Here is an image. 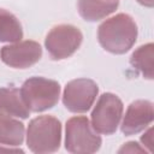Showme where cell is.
<instances>
[{"label": "cell", "mask_w": 154, "mask_h": 154, "mask_svg": "<svg viewBox=\"0 0 154 154\" xmlns=\"http://www.w3.org/2000/svg\"><path fill=\"white\" fill-rule=\"evenodd\" d=\"M137 25L128 13H118L103 20L97 28L100 46L112 54L129 52L137 40Z\"/></svg>", "instance_id": "cell-1"}, {"label": "cell", "mask_w": 154, "mask_h": 154, "mask_svg": "<svg viewBox=\"0 0 154 154\" xmlns=\"http://www.w3.org/2000/svg\"><path fill=\"white\" fill-rule=\"evenodd\" d=\"M61 144V123L53 116H38L26 129V146L36 154L54 153Z\"/></svg>", "instance_id": "cell-2"}, {"label": "cell", "mask_w": 154, "mask_h": 154, "mask_svg": "<svg viewBox=\"0 0 154 154\" xmlns=\"http://www.w3.org/2000/svg\"><path fill=\"white\" fill-rule=\"evenodd\" d=\"M22 99L30 112H45L53 108L60 97V84L45 77H30L19 89Z\"/></svg>", "instance_id": "cell-3"}, {"label": "cell", "mask_w": 154, "mask_h": 154, "mask_svg": "<svg viewBox=\"0 0 154 154\" xmlns=\"http://www.w3.org/2000/svg\"><path fill=\"white\" fill-rule=\"evenodd\" d=\"M102 140L84 116L70 118L65 124V149L72 154H91L100 149Z\"/></svg>", "instance_id": "cell-4"}, {"label": "cell", "mask_w": 154, "mask_h": 154, "mask_svg": "<svg viewBox=\"0 0 154 154\" xmlns=\"http://www.w3.org/2000/svg\"><path fill=\"white\" fill-rule=\"evenodd\" d=\"M123 101L112 93H103L91 111V126L97 134L112 135L117 131L123 117Z\"/></svg>", "instance_id": "cell-5"}, {"label": "cell", "mask_w": 154, "mask_h": 154, "mask_svg": "<svg viewBox=\"0 0 154 154\" xmlns=\"http://www.w3.org/2000/svg\"><path fill=\"white\" fill-rule=\"evenodd\" d=\"M82 31L71 24L53 26L45 38V47L52 60H63L71 57L82 45Z\"/></svg>", "instance_id": "cell-6"}, {"label": "cell", "mask_w": 154, "mask_h": 154, "mask_svg": "<svg viewBox=\"0 0 154 154\" xmlns=\"http://www.w3.org/2000/svg\"><path fill=\"white\" fill-rule=\"evenodd\" d=\"M99 87L90 78H77L66 83L63 93V105L72 113H85L94 105Z\"/></svg>", "instance_id": "cell-7"}, {"label": "cell", "mask_w": 154, "mask_h": 154, "mask_svg": "<svg viewBox=\"0 0 154 154\" xmlns=\"http://www.w3.org/2000/svg\"><path fill=\"white\" fill-rule=\"evenodd\" d=\"M42 57V48L32 40L18 41L6 45L0 49V58L4 64L13 69H28L35 65Z\"/></svg>", "instance_id": "cell-8"}, {"label": "cell", "mask_w": 154, "mask_h": 154, "mask_svg": "<svg viewBox=\"0 0 154 154\" xmlns=\"http://www.w3.org/2000/svg\"><path fill=\"white\" fill-rule=\"evenodd\" d=\"M153 119V102L149 100H135L128 106L120 124V130L125 136L136 135L147 129Z\"/></svg>", "instance_id": "cell-9"}, {"label": "cell", "mask_w": 154, "mask_h": 154, "mask_svg": "<svg viewBox=\"0 0 154 154\" xmlns=\"http://www.w3.org/2000/svg\"><path fill=\"white\" fill-rule=\"evenodd\" d=\"M30 111L25 106L20 91L13 87L0 88V116L26 119Z\"/></svg>", "instance_id": "cell-10"}, {"label": "cell", "mask_w": 154, "mask_h": 154, "mask_svg": "<svg viewBox=\"0 0 154 154\" xmlns=\"http://www.w3.org/2000/svg\"><path fill=\"white\" fill-rule=\"evenodd\" d=\"M118 0H77L79 16L87 22H97L118 8Z\"/></svg>", "instance_id": "cell-11"}, {"label": "cell", "mask_w": 154, "mask_h": 154, "mask_svg": "<svg viewBox=\"0 0 154 154\" xmlns=\"http://www.w3.org/2000/svg\"><path fill=\"white\" fill-rule=\"evenodd\" d=\"M25 136L24 124L13 117L0 116V144L19 147Z\"/></svg>", "instance_id": "cell-12"}, {"label": "cell", "mask_w": 154, "mask_h": 154, "mask_svg": "<svg viewBox=\"0 0 154 154\" xmlns=\"http://www.w3.org/2000/svg\"><path fill=\"white\" fill-rule=\"evenodd\" d=\"M153 55H154V45L149 42L136 48L130 57L131 66L136 69L138 72H141L143 78L149 81L154 78Z\"/></svg>", "instance_id": "cell-13"}, {"label": "cell", "mask_w": 154, "mask_h": 154, "mask_svg": "<svg viewBox=\"0 0 154 154\" xmlns=\"http://www.w3.org/2000/svg\"><path fill=\"white\" fill-rule=\"evenodd\" d=\"M23 38L19 19L5 8H0V42H18Z\"/></svg>", "instance_id": "cell-14"}, {"label": "cell", "mask_w": 154, "mask_h": 154, "mask_svg": "<svg viewBox=\"0 0 154 154\" xmlns=\"http://www.w3.org/2000/svg\"><path fill=\"white\" fill-rule=\"evenodd\" d=\"M153 132L154 129L150 126L147 129V131H144V134L141 136L140 141L142 143V147L148 152V153H153L154 152V142H153Z\"/></svg>", "instance_id": "cell-15"}, {"label": "cell", "mask_w": 154, "mask_h": 154, "mask_svg": "<svg viewBox=\"0 0 154 154\" xmlns=\"http://www.w3.org/2000/svg\"><path fill=\"white\" fill-rule=\"evenodd\" d=\"M118 153H148L141 144H138L135 141H129L124 143L119 149Z\"/></svg>", "instance_id": "cell-16"}, {"label": "cell", "mask_w": 154, "mask_h": 154, "mask_svg": "<svg viewBox=\"0 0 154 154\" xmlns=\"http://www.w3.org/2000/svg\"><path fill=\"white\" fill-rule=\"evenodd\" d=\"M0 153H24L23 149H20L19 147H14V146H5L2 147V144H0Z\"/></svg>", "instance_id": "cell-17"}, {"label": "cell", "mask_w": 154, "mask_h": 154, "mask_svg": "<svg viewBox=\"0 0 154 154\" xmlns=\"http://www.w3.org/2000/svg\"><path fill=\"white\" fill-rule=\"evenodd\" d=\"M136 1L146 7H153V5H154V0H136Z\"/></svg>", "instance_id": "cell-18"}]
</instances>
